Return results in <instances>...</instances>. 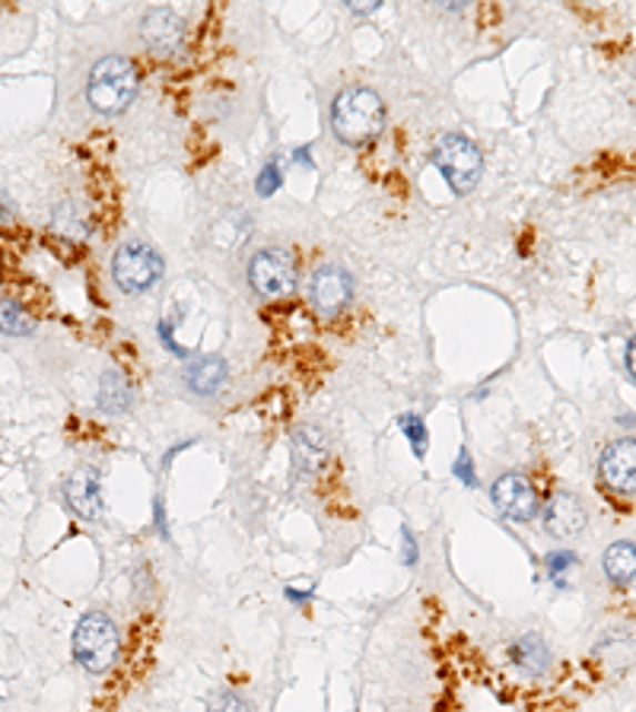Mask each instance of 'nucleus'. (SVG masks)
<instances>
[{
    "label": "nucleus",
    "instance_id": "nucleus-1",
    "mask_svg": "<svg viewBox=\"0 0 636 712\" xmlns=\"http://www.w3.org/2000/svg\"><path fill=\"white\" fill-rule=\"evenodd\" d=\"M331 131L347 146H370L385 131V102L370 87H347L331 102Z\"/></svg>",
    "mask_w": 636,
    "mask_h": 712
},
{
    "label": "nucleus",
    "instance_id": "nucleus-2",
    "mask_svg": "<svg viewBox=\"0 0 636 712\" xmlns=\"http://www.w3.org/2000/svg\"><path fill=\"white\" fill-rule=\"evenodd\" d=\"M141 93V71L131 58L124 54H105L102 61H95L87 80V102L99 115H121L134 105V99Z\"/></svg>",
    "mask_w": 636,
    "mask_h": 712
},
{
    "label": "nucleus",
    "instance_id": "nucleus-3",
    "mask_svg": "<svg viewBox=\"0 0 636 712\" xmlns=\"http://www.w3.org/2000/svg\"><path fill=\"white\" fill-rule=\"evenodd\" d=\"M119 623L105 611H87L73 630V659L90 674H102L119 662Z\"/></svg>",
    "mask_w": 636,
    "mask_h": 712
},
{
    "label": "nucleus",
    "instance_id": "nucleus-4",
    "mask_svg": "<svg viewBox=\"0 0 636 712\" xmlns=\"http://www.w3.org/2000/svg\"><path fill=\"white\" fill-rule=\"evenodd\" d=\"M433 166L440 169V175L446 179V185L455 194H472L481 182L484 172V156L477 150V143L468 141L465 134H446L440 138L433 153H430Z\"/></svg>",
    "mask_w": 636,
    "mask_h": 712
},
{
    "label": "nucleus",
    "instance_id": "nucleus-5",
    "mask_svg": "<svg viewBox=\"0 0 636 712\" xmlns=\"http://www.w3.org/2000/svg\"><path fill=\"white\" fill-rule=\"evenodd\" d=\"M249 284L264 303H281L286 296H293L300 284V264L293 258V252L281 245L259 248L249 262Z\"/></svg>",
    "mask_w": 636,
    "mask_h": 712
},
{
    "label": "nucleus",
    "instance_id": "nucleus-6",
    "mask_svg": "<svg viewBox=\"0 0 636 712\" xmlns=\"http://www.w3.org/2000/svg\"><path fill=\"white\" fill-rule=\"evenodd\" d=\"M165 264L163 255L143 242H124L115 258H112V281L121 293H150L153 286L163 281Z\"/></svg>",
    "mask_w": 636,
    "mask_h": 712
},
{
    "label": "nucleus",
    "instance_id": "nucleus-7",
    "mask_svg": "<svg viewBox=\"0 0 636 712\" xmlns=\"http://www.w3.org/2000/svg\"><path fill=\"white\" fill-rule=\"evenodd\" d=\"M306 296L319 318H334L354 303V277L341 264H322L309 277Z\"/></svg>",
    "mask_w": 636,
    "mask_h": 712
},
{
    "label": "nucleus",
    "instance_id": "nucleus-8",
    "mask_svg": "<svg viewBox=\"0 0 636 712\" xmlns=\"http://www.w3.org/2000/svg\"><path fill=\"white\" fill-rule=\"evenodd\" d=\"M491 499H494L496 512L509 522H532L542 512L532 480L522 475L496 477L494 487H491Z\"/></svg>",
    "mask_w": 636,
    "mask_h": 712
},
{
    "label": "nucleus",
    "instance_id": "nucleus-9",
    "mask_svg": "<svg viewBox=\"0 0 636 712\" xmlns=\"http://www.w3.org/2000/svg\"><path fill=\"white\" fill-rule=\"evenodd\" d=\"M602 484L612 494H636V439H614L598 458Z\"/></svg>",
    "mask_w": 636,
    "mask_h": 712
},
{
    "label": "nucleus",
    "instance_id": "nucleus-10",
    "mask_svg": "<svg viewBox=\"0 0 636 712\" xmlns=\"http://www.w3.org/2000/svg\"><path fill=\"white\" fill-rule=\"evenodd\" d=\"M141 39L153 54L169 58L185 42V20L169 7H153V10H147V17L141 20Z\"/></svg>",
    "mask_w": 636,
    "mask_h": 712
},
{
    "label": "nucleus",
    "instance_id": "nucleus-11",
    "mask_svg": "<svg viewBox=\"0 0 636 712\" xmlns=\"http://www.w3.org/2000/svg\"><path fill=\"white\" fill-rule=\"evenodd\" d=\"M542 525L544 531L554 535V538H576L586 528V509H583L579 497L557 490L554 497L544 502Z\"/></svg>",
    "mask_w": 636,
    "mask_h": 712
},
{
    "label": "nucleus",
    "instance_id": "nucleus-12",
    "mask_svg": "<svg viewBox=\"0 0 636 712\" xmlns=\"http://www.w3.org/2000/svg\"><path fill=\"white\" fill-rule=\"evenodd\" d=\"M64 499L71 506V512L83 522H95L102 516V484H99V471L95 468H77L68 480H64Z\"/></svg>",
    "mask_w": 636,
    "mask_h": 712
},
{
    "label": "nucleus",
    "instance_id": "nucleus-13",
    "mask_svg": "<svg viewBox=\"0 0 636 712\" xmlns=\"http://www.w3.org/2000/svg\"><path fill=\"white\" fill-rule=\"evenodd\" d=\"M290 455H293V471L296 477H312L322 471L329 458V439L319 427H296L290 439Z\"/></svg>",
    "mask_w": 636,
    "mask_h": 712
},
{
    "label": "nucleus",
    "instance_id": "nucleus-14",
    "mask_svg": "<svg viewBox=\"0 0 636 712\" xmlns=\"http://www.w3.org/2000/svg\"><path fill=\"white\" fill-rule=\"evenodd\" d=\"M182 379L189 385L191 395L211 398V395H216V391L226 385V379H230V366H226L223 356H194V359L185 363Z\"/></svg>",
    "mask_w": 636,
    "mask_h": 712
},
{
    "label": "nucleus",
    "instance_id": "nucleus-15",
    "mask_svg": "<svg viewBox=\"0 0 636 712\" xmlns=\"http://www.w3.org/2000/svg\"><path fill=\"white\" fill-rule=\"evenodd\" d=\"M509 662L528 678H542L551 668V645L544 642L542 633H525L509 642Z\"/></svg>",
    "mask_w": 636,
    "mask_h": 712
},
{
    "label": "nucleus",
    "instance_id": "nucleus-16",
    "mask_svg": "<svg viewBox=\"0 0 636 712\" xmlns=\"http://www.w3.org/2000/svg\"><path fill=\"white\" fill-rule=\"evenodd\" d=\"M95 404L105 414H128L134 407V388L131 382L124 379V373L119 369H105L99 379V391H95Z\"/></svg>",
    "mask_w": 636,
    "mask_h": 712
},
{
    "label": "nucleus",
    "instance_id": "nucleus-17",
    "mask_svg": "<svg viewBox=\"0 0 636 712\" xmlns=\"http://www.w3.org/2000/svg\"><path fill=\"white\" fill-rule=\"evenodd\" d=\"M602 567H605V576L612 579L614 586H620V589L636 586V545H630V541H614L605 550V557H602Z\"/></svg>",
    "mask_w": 636,
    "mask_h": 712
},
{
    "label": "nucleus",
    "instance_id": "nucleus-18",
    "mask_svg": "<svg viewBox=\"0 0 636 712\" xmlns=\"http://www.w3.org/2000/svg\"><path fill=\"white\" fill-rule=\"evenodd\" d=\"M398 427L404 433V439L411 443V451H414V458H424L426 446H430V433H426V424L421 414H398Z\"/></svg>",
    "mask_w": 636,
    "mask_h": 712
},
{
    "label": "nucleus",
    "instance_id": "nucleus-19",
    "mask_svg": "<svg viewBox=\"0 0 636 712\" xmlns=\"http://www.w3.org/2000/svg\"><path fill=\"white\" fill-rule=\"evenodd\" d=\"M32 318L26 315L23 306L17 303H0V334H10V337H26L32 334Z\"/></svg>",
    "mask_w": 636,
    "mask_h": 712
},
{
    "label": "nucleus",
    "instance_id": "nucleus-20",
    "mask_svg": "<svg viewBox=\"0 0 636 712\" xmlns=\"http://www.w3.org/2000/svg\"><path fill=\"white\" fill-rule=\"evenodd\" d=\"M208 712H252L249 700L236 693V690H220L213 693L211 703H208Z\"/></svg>",
    "mask_w": 636,
    "mask_h": 712
},
{
    "label": "nucleus",
    "instance_id": "nucleus-21",
    "mask_svg": "<svg viewBox=\"0 0 636 712\" xmlns=\"http://www.w3.org/2000/svg\"><path fill=\"white\" fill-rule=\"evenodd\" d=\"M283 175H281V163L277 160H271L267 166L259 172V182H255V191H259V197H271L274 191L281 189Z\"/></svg>",
    "mask_w": 636,
    "mask_h": 712
},
{
    "label": "nucleus",
    "instance_id": "nucleus-22",
    "mask_svg": "<svg viewBox=\"0 0 636 712\" xmlns=\"http://www.w3.org/2000/svg\"><path fill=\"white\" fill-rule=\"evenodd\" d=\"M569 567H576V553L557 550V553H551V557H547V576H551L557 586H564V576H561V572L569 570Z\"/></svg>",
    "mask_w": 636,
    "mask_h": 712
},
{
    "label": "nucleus",
    "instance_id": "nucleus-23",
    "mask_svg": "<svg viewBox=\"0 0 636 712\" xmlns=\"http://www.w3.org/2000/svg\"><path fill=\"white\" fill-rule=\"evenodd\" d=\"M452 475L458 477L465 487H477V471H474L472 455H468L465 449L458 451V458H455V465H452Z\"/></svg>",
    "mask_w": 636,
    "mask_h": 712
},
{
    "label": "nucleus",
    "instance_id": "nucleus-24",
    "mask_svg": "<svg viewBox=\"0 0 636 712\" xmlns=\"http://www.w3.org/2000/svg\"><path fill=\"white\" fill-rule=\"evenodd\" d=\"M401 557L407 567H414L421 560V547H417V538L411 535V528H401Z\"/></svg>",
    "mask_w": 636,
    "mask_h": 712
},
{
    "label": "nucleus",
    "instance_id": "nucleus-25",
    "mask_svg": "<svg viewBox=\"0 0 636 712\" xmlns=\"http://www.w3.org/2000/svg\"><path fill=\"white\" fill-rule=\"evenodd\" d=\"M172 332H175V325H172V322H160V340H163L165 347H169V350H172V354H175V356H182V359H189V350L175 344V337H172Z\"/></svg>",
    "mask_w": 636,
    "mask_h": 712
},
{
    "label": "nucleus",
    "instance_id": "nucleus-26",
    "mask_svg": "<svg viewBox=\"0 0 636 712\" xmlns=\"http://www.w3.org/2000/svg\"><path fill=\"white\" fill-rule=\"evenodd\" d=\"M283 594H286V601H293V604H309V601L315 598V589H293V586H290Z\"/></svg>",
    "mask_w": 636,
    "mask_h": 712
},
{
    "label": "nucleus",
    "instance_id": "nucleus-27",
    "mask_svg": "<svg viewBox=\"0 0 636 712\" xmlns=\"http://www.w3.org/2000/svg\"><path fill=\"white\" fill-rule=\"evenodd\" d=\"M153 519H157V531H160V538H169V525H165L163 499H157V502H153Z\"/></svg>",
    "mask_w": 636,
    "mask_h": 712
},
{
    "label": "nucleus",
    "instance_id": "nucleus-28",
    "mask_svg": "<svg viewBox=\"0 0 636 712\" xmlns=\"http://www.w3.org/2000/svg\"><path fill=\"white\" fill-rule=\"evenodd\" d=\"M627 369H630V376L636 382V334L630 337V344H627Z\"/></svg>",
    "mask_w": 636,
    "mask_h": 712
},
{
    "label": "nucleus",
    "instance_id": "nucleus-29",
    "mask_svg": "<svg viewBox=\"0 0 636 712\" xmlns=\"http://www.w3.org/2000/svg\"><path fill=\"white\" fill-rule=\"evenodd\" d=\"M10 216V201H7V194L0 191V220H7Z\"/></svg>",
    "mask_w": 636,
    "mask_h": 712
}]
</instances>
